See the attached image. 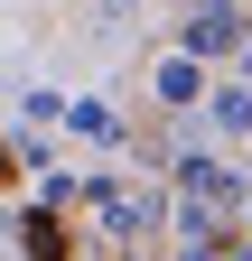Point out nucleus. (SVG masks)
I'll list each match as a JSON object with an SVG mask.
<instances>
[{
	"mask_svg": "<svg viewBox=\"0 0 252 261\" xmlns=\"http://www.w3.org/2000/svg\"><path fill=\"white\" fill-rule=\"evenodd\" d=\"M0 187H10V140H0Z\"/></svg>",
	"mask_w": 252,
	"mask_h": 261,
	"instance_id": "2",
	"label": "nucleus"
},
{
	"mask_svg": "<svg viewBox=\"0 0 252 261\" xmlns=\"http://www.w3.org/2000/svg\"><path fill=\"white\" fill-rule=\"evenodd\" d=\"M19 243H28V261H75V233H66L56 215H28V224H19Z\"/></svg>",
	"mask_w": 252,
	"mask_h": 261,
	"instance_id": "1",
	"label": "nucleus"
}]
</instances>
